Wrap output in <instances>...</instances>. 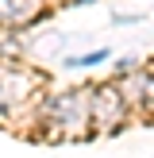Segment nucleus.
<instances>
[{
  "mask_svg": "<svg viewBox=\"0 0 154 158\" xmlns=\"http://www.w3.org/2000/svg\"><path fill=\"white\" fill-rule=\"evenodd\" d=\"M38 0H0V19L4 23H15V19H27L31 8H35Z\"/></svg>",
  "mask_w": 154,
  "mask_h": 158,
  "instance_id": "obj_1",
  "label": "nucleus"
},
{
  "mask_svg": "<svg viewBox=\"0 0 154 158\" xmlns=\"http://www.w3.org/2000/svg\"><path fill=\"white\" fill-rule=\"evenodd\" d=\"M104 58H108V50H96V54H85V58H69V66H96Z\"/></svg>",
  "mask_w": 154,
  "mask_h": 158,
  "instance_id": "obj_2",
  "label": "nucleus"
}]
</instances>
